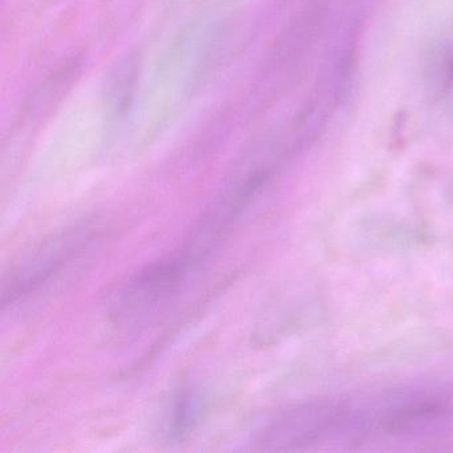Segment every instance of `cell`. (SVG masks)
<instances>
[{
    "label": "cell",
    "mask_w": 453,
    "mask_h": 453,
    "mask_svg": "<svg viewBox=\"0 0 453 453\" xmlns=\"http://www.w3.org/2000/svg\"><path fill=\"white\" fill-rule=\"evenodd\" d=\"M203 403L200 395L192 388H184L174 396L166 418V434L169 439H182L195 428L203 413Z\"/></svg>",
    "instance_id": "3"
},
{
    "label": "cell",
    "mask_w": 453,
    "mask_h": 453,
    "mask_svg": "<svg viewBox=\"0 0 453 453\" xmlns=\"http://www.w3.org/2000/svg\"><path fill=\"white\" fill-rule=\"evenodd\" d=\"M201 259L181 248L134 274L116 294L111 315L120 327L139 328L168 306L197 272Z\"/></svg>",
    "instance_id": "1"
},
{
    "label": "cell",
    "mask_w": 453,
    "mask_h": 453,
    "mask_svg": "<svg viewBox=\"0 0 453 453\" xmlns=\"http://www.w3.org/2000/svg\"><path fill=\"white\" fill-rule=\"evenodd\" d=\"M94 230L88 226L73 227L52 235L26 254L4 280L2 291L4 306L15 303L46 285L59 274L94 241Z\"/></svg>",
    "instance_id": "2"
}]
</instances>
